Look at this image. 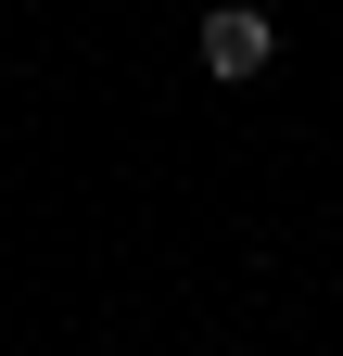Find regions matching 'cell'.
I'll use <instances>...</instances> for the list:
<instances>
[{
	"label": "cell",
	"instance_id": "cell-1",
	"mask_svg": "<svg viewBox=\"0 0 343 356\" xmlns=\"http://www.w3.org/2000/svg\"><path fill=\"white\" fill-rule=\"evenodd\" d=\"M267 64H280V26L254 13V0H217V13H203V76L242 89V76H267Z\"/></svg>",
	"mask_w": 343,
	"mask_h": 356
}]
</instances>
